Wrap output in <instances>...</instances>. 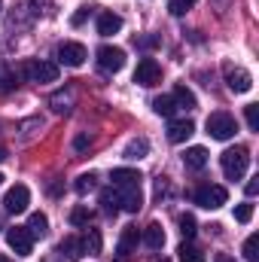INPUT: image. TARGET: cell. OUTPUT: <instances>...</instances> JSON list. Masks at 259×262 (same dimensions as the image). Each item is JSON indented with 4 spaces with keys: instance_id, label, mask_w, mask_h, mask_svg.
I'll return each mask as SVG.
<instances>
[{
    "instance_id": "b9f144b4",
    "label": "cell",
    "mask_w": 259,
    "mask_h": 262,
    "mask_svg": "<svg viewBox=\"0 0 259 262\" xmlns=\"http://www.w3.org/2000/svg\"><path fill=\"white\" fill-rule=\"evenodd\" d=\"M156 262H165V259H156Z\"/></svg>"
},
{
    "instance_id": "d6986e66",
    "label": "cell",
    "mask_w": 259,
    "mask_h": 262,
    "mask_svg": "<svg viewBox=\"0 0 259 262\" xmlns=\"http://www.w3.org/2000/svg\"><path fill=\"white\" fill-rule=\"evenodd\" d=\"M153 110H156L159 116L171 119V116H174V110H177V104H174V98H165V95H162V98H156V101H153Z\"/></svg>"
},
{
    "instance_id": "d6a6232c",
    "label": "cell",
    "mask_w": 259,
    "mask_h": 262,
    "mask_svg": "<svg viewBox=\"0 0 259 262\" xmlns=\"http://www.w3.org/2000/svg\"><path fill=\"white\" fill-rule=\"evenodd\" d=\"M52 104H55V113H67V110H70V107H67V104H70V95H55Z\"/></svg>"
},
{
    "instance_id": "52a82bcc",
    "label": "cell",
    "mask_w": 259,
    "mask_h": 262,
    "mask_svg": "<svg viewBox=\"0 0 259 262\" xmlns=\"http://www.w3.org/2000/svg\"><path fill=\"white\" fill-rule=\"evenodd\" d=\"M223 73H226V82H229V89H232L235 95H244V92L253 89V76H250V70L235 67V64H226L223 67Z\"/></svg>"
},
{
    "instance_id": "ba28073f",
    "label": "cell",
    "mask_w": 259,
    "mask_h": 262,
    "mask_svg": "<svg viewBox=\"0 0 259 262\" xmlns=\"http://www.w3.org/2000/svg\"><path fill=\"white\" fill-rule=\"evenodd\" d=\"M28 204H31V192H28L25 183H15V186L3 195V207H6V213H25Z\"/></svg>"
},
{
    "instance_id": "7c38bea8",
    "label": "cell",
    "mask_w": 259,
    "mask_h": 262,
    "mask_svg": "<svg viewBox=\"0 0 259 262\" xmlns=\"http://www.w3.org/2000/svg\"><path fill=\"white\" fill-rule=\"evenodd\" d=\"M116 195H119V207H122V210H128V213H137V210L143 207V192H140V186L116 189Z\"/></svg>"
},
{
    "instance_id": "6da1fadb",
    "label": "cell",
    "mask_w": 259,
    "mask_h": 262,
    "mask_svg": "<svg viewBox=\"0 0 259 262\" xmlns=\"http://www.w3.org/2000/svg\"><path fill=\"white\" fill-rule=\"evenodd\" d=\"M220 165H223V174L229 180H241L247 174V165H250V152L244 146H232L220 156Z\"/></svg>"
},
{
    "instance_id": "5b68a950",
    "label": "cell",
    "mask_w": 259,
    "mask_h": 262,
    "mask_svg": "<svg viewBox=\"0 0 259 262\" xmlns=\"http://www.w3.org/2000/svg\"><path fill=\"white\" fill-rule=\"evenodd\" d=\"M229 201V192L223 189V186H217V183H207V186H198L195 189V204H201V207H207V210H217V207H223Z\"/></svg>"
},
{
    "instance_id": "ac0fdd59",
    "label": "cell",
    "mask_w": 259,
    "mask_h": 262,
    "mask_svg": "<svg viewBox=\"0 0 259 262\" xmlns=\"http://www.w3.org/2000/svg\"><path fill=\"white\" fill-rule=\"evenodd\" d=\"M171 98H174V104L183 107V110H192L195 107V95L186 89V85H174V95H171Z\"/></svg>"
},
{
    "instance_id": "e0dca14e",
    "label": "cell",
    "mask_w": 259,
    "mask_h": 262,
    "mask_svg": "<svg viewBox=\"0 0 259 262\" xmlns=\"http://www.w3.org/2000/svg\"><path fill=\"white\" fill-rule=\"evenodd\" d=\"M183 162H186V168L201 171V168L207 165V149H204V146H189V149L183 152Z\"/></svg>"
},
{
    "instance_id": "4dcf8cb0",
    "label": "cell",
    "mask_w": 259,
    "mask_h": 262,
    "mask_svg": "<svg viewBox=\"0 0 259 262\" xmlns=\"http://www.w3.org/2000/svg\"><path fill=\"white\" fill-rule=\"evenodd\" d=\"M244 116H247L250 131H259V107L256 104H247V107H244Z\"/></svg>"
},
{
    "instance_id": "9c48e42d",
    "label": "cell",
    "mask_w": 259,
    "mask_h": 262,
    "mask_svg": "<svg viewBox=\"0 0 259 262\" xmlns=\"http://www.w3.org/2000/svg\"><path fill=\"white\" fill-rule=\"evenodd\" d=\"M85 58H89V52H85V46H82V43L64 40V43L58 46V61L67 64V67H82V64H85Z\"/></svg>"
},
{
    "instance_id": "603a6c76",
    "label": "cell",
    "mask_w": 259,
    "mask_h": 262,
    "mask_svg": "<svg viewBox=\"0 0 259 262\" xmlns=\"http://www.w3.org/2000/svg\"><path fill=\"white\" fill-rule=\"evenodd\" d=\"M46 226H49V220H46V213H31V220H28V232L31 235H43L46 232Z\"/></svg>"
},
{
    "instance_id": "cb8c5ba5",
    "label": "cell",
    "mask_w": 259,
    "mask_h": 262,
    "mask_svg": "<svg viewBox=\"0 0 259 262\" xmlns=\"http://www.w3.org/2000/svg\"><path fill=\"white\" fill-rule=\"evenodd\" d=\"M177 253H180V262H204V253H201L198 247H192V244H186V241L180 244Z\"/></svg>"
},
{
    "instance_id": "5bb4252c",
    "label": "cell",
    "mask_w": 259,
    "mask_h": 262,
    "mask_svg": "<svg viewBox=\"0 0 259 262\" xmlns=\"http://www.w3.org/2000/svg\"><path fill=\"white\" fill-rule=\"evenodd\" d=\"M195 125L189 119H171V125H168V140L171 143H183V140H189L192 137Z\"/></svg>"
},
{
    "instance_id": "836d02e7",
    "label": "cell",
    "mask_w": 259,
    "mask_h": 262,
    "mask_svg": "<svg viewBox=\"0 0 259 262\" xmlns=\"http://www.w3.org/2000/svg\"><path fill=\"white\" fill-rule=\"evenodd\" d=\"M89 12H92V9H89V6H82V9H79V12H76V15H73V18H70V25H82V21H85V15H89Z\"/></svg>"
},
{
    "instance_id": "f1b7e54d",
    "label": "cell",
    "mask_w": 259,
    "mask_h": 262,
    "mask_svg": "<svg viewBox=\"0 0 259 262\" xmlns=\"http://www.w3.org/2000/svg\"><path fill=\"white\" fill-rule=\"evenodd\" d=\"M192 6H195V0H168L171 15H183V12H189Z\"/></svg>"
},
{
    "instance_id": "ffe728a7",
    "label": "cell",
    "mask_w": 259,
    "mask_h": 262,
    "mask_svg": "<svg viewBox=\"0 0 259 262\" xmlns=\"http://www.w3.org/2000/svg\"><path fill=\"white\" fill-rule=\"evenodd\" d=\"M82 241V253H89V256H95V253H101V235H98V229H92L85 238H79Z\"/></svg>"
},
{
    "instance_id": "d4e9b609",
    "label": "cell",
    "mask_w": 259,
    "mask_h": 262,
    "mask_svg": "<svg viewBox=\"0 0 259 262\" xmlns=\"http://www.w3.org/2000/svg\"><path fill=\"white\" fill-rule=\"evenodd\" d=\"M89 223H92V210L89 207L79 204V207L70 210V226H89Z\"/></svg>"
},
{
    "instance_id": "44dd1931",
    "label": "cell",
    "mask_w": 259,
    "mask_h": 262,
    "mask_svg": "<svg viewBox=\"0 0 259 262\" xmlns=\"http://www.w3.org/2000/svg\"><path fill=\"white\" fill-rule=\"evenodd\" d=\"M61 253H64L67 259H79L82 256V241L79 238H64L61 241Z\"/></svg>"
},
{
    "instance_id": "f546056e",
    "label": "cell",
    "mask_w": 259,
    "mask_h": 262,
    "mask_svg": "<svg viewBox=\"0 0 259 262\" xmlns=\"http://www.w3.org/2000/svg\"><path fill=\"white\" fill-rule=\"evenodd\" d=\"M235 220H238V223H250V220H253V204H250V201L238 204V207H235Z\"/></svg>"
},
{
    "instance_id": "9a60e30c",
    "label": "cell",
    "mask_w": 259,
    "mask_h": 262,
    "mask_svg": "<svg viewBox=\"0 0 259 262\" xmlns=\"http://www.w3.org/2000/svg\"><path fill=\"white\" fill-rule=\"evenodd\" d=\"M122 31V18L116 15V12H101L98 15V34L101 37H113V34H119Z\"/></svg>"
},
{
    "instance_id": "7a4b0ae2",
    "label": "cell",
    "mask_w": 259,
    "mask_h": 262,
    "mask_svg": "<svg viewBox=\"0 0 259 262\" xmlns=\"http://www.w3.org/2000/svg\"><path fill=\"white\" fill-rule=\"evenodd\" d=\"M18 73L28 76L31 82H55V79H58V64L37 58V61H25V64L18 67Z\"/></svg>"
},
{
    "instance_id": "1f68e13d",
    "label": "cell",
    "mask_w": 259,
    "mask_h": 262,
    "mask_svg": "<svg viewBox=\"0 0 259 262\" xmlns=\"http://www.w3.org/2000/svg\"><path fill=\"white\" fill-rule=\"evenodd\" d=\"M180 232H183V238H186V241L195 235V220L189 216V213H183V216H180Z\"/></svg>"
},
{
    "instance_id": "2e32d148",
    "label": "cell",
    "mask_w": 259,
    "mask_h": 262,
    "mask_svg": "<svg viewBox=\"0 0 259 262\" xmlns=\"http://www.w3.org/2000/svg\"><path fill=\"white\" fill-rule=\"evenodd\" d=\"M140 238H143V244H146L149 250H162V247H165V232H162L159 223H149V226L140 232Z\"/></svg>"
},
{
    "instance_id": "8d00e7d4",
    "label": "cell",
    "mask_w": 259,
    "mask_h": 262,
    "mask_svg": "<svg viewBox=\"0 0 259 262\" xmlns=\"http://www.w3.org/2000/svg\"><path fill=\"white\" fill-rule=\"evenodd\" d=\"M156 43H159V40H156V37H143V40H140V46H143V49H153V46H156Z\"/></svg>"
},
{
    "instance_id": "8fae6325",
    "label": "cell",
    "mask_w": 259,
    "mask_h": 262,
    "mask_svg": "<svg viewBox=\"0 0 259 262\" xmlns=\"http://www.w3.org/2000/svg\"><path fill=\"white\" fill-rule=\"evenodd\" d=\"M137 241H140L137 226H125V229H122V238H119V244H116V259H119V262H128L131 253L137 250Z\"/></svg>"
},
{
    "instance_id": "ab89813d",
    "label": "cell",
    "mask_w": 259,
    "mask_h": 262,
    "mask_svg": "<svg viewBox=\"0 0 259 262\" xmlns=\"http://www.w3.org/2000/svg\"><path fill=\"white\" fill-rule=\"evenodd\" d=\"M0 262H12V259H6V256H0Z\"/></svg>"
},
{
    "instance_id": "277c9868",
    "label": "cell",
    "mask_w": 259,
    "mask_h": 262,
    "mask_svg": "<svg viewBox=\"0 0 259 262\" xmlns=\"http://www.w3.org/2000/svg\"><path fill=\"white\" fill-rule=\"evenodd\" d=\"M134 82L143 85V89H153L162 82V64L156 58H140L137 61V70H134Z\"/></svg>"
},
{
    "instance_id": "d590c367",
    "label": "cell",
    "mask_w": 259,
    "mask_h": 262,
    "mask_svg": "<svg viewBox=\"0 0 259 262\" xmlns=\"http://www.w3.org/2000/svg\"><path fill=\"white\" fill-rule=\"evenodd\" d=\"M244 192H247V195L253 198L259 192V177H253V180H250V183H247V186H244Z\"/></svg>"
},
{
    "instance_id": "83f0119b",
    "label": "cell",
    "mask_w": 259,
    "mask_h": 262,
    "mask_svg": "<svg viewBox=\"0 0 259 262\" xmlns=\"http://www.w3.org/2000/svg\"><path fill=\"white\" fill-rule=\"evenodd\" d=\"M73 189H76L79 195H85V192H92V189H95V174H82V177H76V183H73Z\"/></svg>"
},
{
    "instance_id": "3957f363",
    "label": "cell",
    "mask_w": 259,
    "mask_h": 262,
    "mask_svg": "<svg viewBox=\"0 0 259 262\" xmlns=\"http://www.w3.org/2000/svg\"><path fill=\"white\" fill-rule=\"evenodd\" d=\"M235 131H238L235 116H229V113H210L207 116V134L213 140H229V137H235Z\"/></svg>"
},
{
    "instance_id": "7402d4cb",
    "label": "cell",
    "mask_w": 259,
    "mask_h": 262,
    "mask_svg": "<svg viewBox=\"0 0 259 262\" xmlns=\"http://www.w3.org/2000/svg\"><path fill=\"white\" fill-rule=\"evenodd\" d=\"M149 152V143L140 137V140H131L128 146H125V159H143Z\"/></svg>"
},
{
    "instance_id": "74e56055",
    "label": "cell",
    "mask_w": 259,
    "mask_h": 262,
    "mask_svg": "<svg viewBox=\"0 0 259 262\" xmlns=\"http://www.w3.org/2000/svg\"><path fill=\"white\" fill-rule=\"evenodd\" d=\"M213 262H235V259H232V256H226V253H220V256H217Z\"/></svg>"
},
{
    "instance_id": "60d3db41",
    "label": "cell",
    "mask_w": 259,
    "mask_h": 262,
    "mask_svg": "<svg viewBox=\"0 0 259 262\" xmlns=\"http://www.w3.org/2000/svg\"><path fill=\"white\" fill-rule=\"evenodd\" d=\"M0 186H3V174H0Z\"/></svg>"
},
{
    "instance_id": "484cf974",
    "label": "cell",
    "mask_w": 259,
    "mask_h": 262,
    "mask_svg": "<svg viewBox=\"0 0 259 262\" xmlns=\"http://www.w3.org/2000/svg\"><path fill=\"white\" fill-rule=\"evenodd\" d=\"M101 204H104V210H107V213H113V216H116V210H119V195H116L113 189H104V192H101Z\"/></svg>"
},
{
    "instance_id": "30bf717a",
    "label": "cell",
    "mask_w": 259,
    "mask_h": 262,
    "mask_svg": "<svg viewBox=\"0 0 259 262\" xmlns=\"http://www.w3.org/2000/svg\"><path fill=\"white\" fill-rule=\"evenodd\" d=\"M98 64L104 70H110V73H116V70L125 67V52L119 46H101L98 49Z\"/></svg>"
},
{
    "instance_id": "4fadbf2b",
    "label": "cell",
    "mask_w": 259,
    "mask_h": 262,
    "mask_svg": "<svg viewBox=\"0 0 259 262\" xmlns=\"http://www.w3.org/2000/svg\"><path fill=\"white\" fill-rule=\"evenodd\" d=\"M110 180H113V189H128V186H140V171H131V168H116L113 174H110Z\"/></svg>"
},
{
    "instance_id": "e575fe53",
    "label": "cell",
    "mask_w": 259,
    "mask_h": 262,
    "mask_svg": "<svg viewBox=\"0 0 259 262\" xmlns=\"http://www.w3.org/2000/svg\"><path fill=\"white\" fill-rule=\"evenodd\" d=\"M89 143H92V140H89V134H79V137H76V140H73V146H76V149H79V152H82V149H85V146H89Z\"/></svg>"
},
{
    "instance_id": "8992f818",
    "label": "cell",
    "mask_w": 259,
    "mask_h": 262,
    "mask_svg": "<svg viewBox=\"0 0 259 262\" xmlns=\"http://www.w3.org/2000/svg\"><path fill=\"white\" fill-rule=\"evenodd\" d=\"M6 244H9V250H15L18 256H31V250H34V235H31L25 226H15V229H6Z\"/></svg>"
},
{
    "instance_id": "4316f807",
    "label": "cell",
    "mask_w": 259,
    "mask_h": 262,
    "mask_svg": "<svg viewBox=\"0 0 259 262\" xmlns=\"http://www.w3.org/2000/svg\"><path fill=\"white\" fill-rule=\"evenodd\" d=\"M244 259L259 262V235H250V238L244 241Z\"/></svg>"
},
{
    "instance_id": "f35d334b",
    "label": "cell",
    "mask_w": 259,
    "mask_h": 262,
    "mask_svg": "<svg viewBox=\"0 0 259 262\" xmlns=\"http://www.w3.org/2000/svg\"><path fill=\"white\" fill-rule=\"evenodd\" d=\"M3 159H6V146H0V162H3Z\"/></svg>"
},
{
    "instance_id": "7bdbcfd3",
    "label": "cell",
    "mask_w": 259,
    "mask_h": 262,
    "mask_svg": "<svg viewBox=\"0 0 259 262\" xmlns=\"http://www.w3.org/2000/svg\"><path fill=\"white\" fill-rule=\"evenodd\" d=\"M0 6H3V0H0Z\"/></svg>"
}]
</instances>
